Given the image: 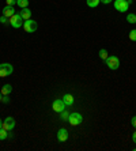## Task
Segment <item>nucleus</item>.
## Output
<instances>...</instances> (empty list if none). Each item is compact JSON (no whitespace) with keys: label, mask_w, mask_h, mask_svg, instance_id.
I'll return each mask as SVG.
<instances>
[{"label":"nucleus","mask_w":136,"mask_h":151,"mask_svg":"<svg viewBox=\"0 0 136 151\" xmlns=\"http://www.w3.org/2000/svg\"><path fill=\"white\" fill-rule=\"evenodd\" d=\"M14 72V67L10 63H1L0 64V78H6Z\"/></svg>","instance_id":"obj_1"},{"label":"nucleus","mask_w":136,"mask_h":151,"mask_svg":"<svg viewBox=\"0 0 136 151\" xmlns=\"http://www.w3.org/2000/svg\"><path fill=\"white\" fill-rule=\"evenodd\" d=\"M82 121H83V117H82V114H80V113H78V112L70 113L68 123H70L72 127H76V125H79V124H82Z\"/></svg>","instance_id":"obj_2"},{"label":"nucleus","mask_w":136,"mask_h":151,"mask_svg":"<svg viewBox=\"0 0 136 151\" xmlns=\"http://www.w3.org/2000/svg\"><path fill=\"white\" fill-rule=\"evenodd\" d=\"M22 27L24 29V32L26 33H34L37 29H38V25H37V22L33 21V19H27V21L23 22V26Z\"/></svg>","instance_id":"obj_3"},{"label":"nucleus","mask_w":136,"mask_h":151,"mask_svg":"<svg viewBox=\"0 0 136 151\" xmlns=\"http://www.w3.org/2000/svg\"><path fill=\"white\" fill-rule=\"evenodd\" d=\"M114 10L119 11V12H127L129 8V4L127 3V0H114Z\"/></svg>","instance_id":"obj_4"},{"label":"nucleus","mask_w":136,"mask_h":151,"mask_svg":"<svg viewBox=\"0 0 136 151\" xmlns=\"http://www.w3.org/2000/svg\"><path fill=\"white\" fill-rule=\"evenodd\" d=\"M23 19H22V17L19 14H14L12 17L10 18V25L12 26L14 29H19L23 26Z\"/></svg>","instance_id":"obj_5"},{"label":"nucleus","mask_w":136,"mask_h":151,"mask_svg":"<svg viewBox=\"0 0 136 151\" xmlns=\"http://www.w3.org/2000/svg\"><path fill=\"white\" fill-rule=\"evenodd\" d=\"M105 61H106L108 68H110V70H117L120 67V60H119V57H116V56H109Z\"/></svg>","instance_id":"obj_6"},{"label":"nucleus","mask_w":136,"mask_h":151,"mask_svg":"<svg viewBox=\"0 0 136 151\" xmlns=\"http://www.w3.org/2000/svg\"><path fill=\"white\" fill-rule=\"evenodd\" d=\"M65 108L67 106H65V104L63 102V99H55L53 104H52V109L55 110L56 113H61Z\"/></svg>","instance_id":"obj_7"},{"label":"nucleus","mask_w":136,"mask_h":151,"mask_svg":"<svg viewBox=\"0 0 136 151\" xmlns=\"http://www.w3.org/2000/svg\"><path fill=\"white\" fill-rule=\"evenodd\" d=\"M3 128L6 131H12L15 128V120H14V117H11V116H8L7 119L3 121Z\"/></svg>","instance_id":"obj_8"},{"label":"nucleus","mask_w":136,"mask_h":151,"mask_svg":"<svg viewBox=\"0 0 136 151\" xmlns=\"http://www.w3.org/2000/svg\"><path fill=\"white\" fill-rule=\"evenodd\" d=\"M57 139H59V142H67L68 140V131L65 128L59 129L57 131Z\"/></svg>","instance_id":"obj_9"},{"label":"nucleus","mask_w":136,"mask_h":151,"mask_svg":"<svg viewBox=\"0 0 136 151\" xmlns=\"http://www.w3.org/2000/svg\"><path fill=\"white\" fill-rule=\"evenodd\" d=\"M19 15L22 17V19H23V21H27V19H30V18H32V11L29 10L27 7H26V8H21Z\"/></svg>","instance_id":"obj_10"},{"label":"nucleus","mask_w":136,"mask_h":151,"mask_svg":"<svg viewBox=\"0 0 136 151\" xmlns=\"http://www.w3.org/2000/svg\"><path fill=\"white\" fill-rule=\"evenodd\" d=\"M15 14V10H14V6H6L3 8V15L7 18H11L12 15Z\"/></svg>","instance_id":"obj_11"},{"label":"nucleus","mask_w":136,"mask_h":151,"mask_svg":"<svg viewBox=\"0 0 136 151\" xmlns=\"http://www.w3.org/2000/svg\"><path fill=\"white\" fill-rule=\"evenodd\" d=\"M63 102L65 104V106H72L73 105V95L72 94H65L63 97Z\"/></svg>","instance_id":"obj_12"},{"label":"nucleus","mask_w":136,"mask_h":151,"mask_svg":"<svg viewBox=\"0 0 136 151\" xmlns=\"http://www.w3.org/2000/svg\"><path fill=\"white\" fill-rule=\"evenodd\" d=\"M0 91H1V94H3V95H10V93L12 91V86H11L10 83L4 84L3 87H1V90H0Z\"/></svg>","instance_id":"obj_13"},{"label":"nucleus","mask_w":136,"mask_h":151,"mask_svg":"<svg viewBox=\"0 0 136 151\" xmlns=\"http://www.w3.org/2000/svg\"><path fill=\"white\" fill-rule=\"evenodd\" d=\"M59 114H60V120H61V121H68V117H70V112H68L67 109H64L63 112L59 113Z\"/></svg>","instance_id":"obj_14"},{"label":"nucleus","mask_w":136,"mask_h":151,"mask_svg":"<svg viewBox=\"0 0 136 151\" xmlns=\"http://www.w3.org/2000/svg\"><path fill=\"white\" fill-rule=\"evenodd\" d=\"M86 3H87V6L90 8H95V7H98L99 6V0H86Z\"/></svg>","instance_id":"obj_15"},{"label":"nucleus","mask_w":136,"mask_h":151,"mask_svg":"<svg viewBox=\"0 0 136 151\" xmlns=\"http://www.w3.org/2000/svg\"><path fill=\"white\" fill-rule=\"evenodd\" d=\"M6 139H8V131L1 128L0 129V140H6Z\"/></svg>","instance_id":"obj_16"},{"label":"nucleus","mask_w":136,"mask_h":151,"mask_svg":"<svg viewBox=\"0 0 136 151\" xmlns=\"http://www.w3.org/2000/svg\"><path fill=\"white\" fill-rule=\"evenodd\" d=\"M127 22H128V23H136V15L135 14H128L127 15Z\"/></svg>","instance_id":"obj_17"},{"label":"nucleus","mask_w":136,"mask_h":151,"mask_svg":"<svg viewBox=\"0 0 136 151\" xmlns=\"http://www.w3.org/2000/svg\"><path fill=\"white\" fill-rule=\"evenodd\" d=\"M17 4L21 8H26L29 6V0H17Z\"/></svg>","instance_id":"obj_18"},{"label":"nucleus","mask_w":136,"mask_h":151,"mask_svg":"<svg viewBox=\"0 0 136 151\" xmlns=\"http://www.w3.org/2000/svg\"><path fill=\"white\" fill-rule=\"evenodd\" d=\"M98 55H99V57H101L102 60H106L109 57V53H108V50H106V49H101Z\"/></svg>","instance_id":"obj_19"},{"label":"nucleus","mask_w":136,"mask_h":151,"mask_svg":"<svg viewBox=\"0 0 136 151\" xmlns=\"http://www.w3.org/2000/svg\"><path fill=\"white\" fill-rule=\"evenodd\" d=\"M129 40H131V41H136V29H133V30L129 32Z\"/></svg>","instance_id":"obj_20"},{"label":"nucleus","mask_w":136,"mask_h":151,"mask_svg":"<svg viewBox=\"0 0 136 151\" xmlns=\"http://www.w3.org/2000/svg\"><path fill=\"white\" fill-rule=\"evenodd\" d=\"M0 22H1L3 25H7V23H10V18H7V17H4V15H1V17H0Z\"/></svg>","instance_id":"obj_21"},{"label":"nucleus","mask_w":136,"mask_h":151,"mask_svg":"<svg viewBox=\"0 0 136 151\" xmlns=\"http://www.w3.org/2000/svg\"><path fill=\"white\" fill-rule=\"evenodd\" d=\"M1 102H4V104H8V102H10V98H8V95H3V98H1Z\"/></svg>","instance_id":"obj_22"},{"label":"nucleus","mask_w":136,"mask_h":151,"mask_svg":"<svg viewBox=\"0 0 136 151\" xmlns=\"http://www.w3.org/2000/svg\"><path fill=\"white\" fill-rule=\"evenodd\" d=\"M6 3H7V6H14V4H17V0H6Z\"/></svg>","instance_id":"obj_23"},{"label":"nucleus","mask_w":136,"mask_h":151,"mask_svg":"<svg viewBox=\"0 0 136 151\" xmlns=\"http://www.w3.org/2000/svg\"><path fill=\"white\" fill-rule=\"evenodd\" d=\"M131 124H132L133 128H136V116L132 117V120H131Z\"/></svg>","instance_id":"obj_24"},{"label":"nucleus","mask_w":136,"mask_h":151,"mask_svg":"<svg viewBox=\"0 0 136 151\" xmlns=\"http://www.w3.org/2000/svg\"><path fill=\"white\" fill-rule=\"evenodd\" d=\"M101 3H104V4H110L112 3V0H99Z\"/></svg>","instance_id":"obj_25"},{"label":"nucleus","mask_w":136,"mask_h":151,"mask_svg":"<svg viewBox=\"0 0 136 151\" xmlns=\"http://www.w3.org/2000/svg\"><path fill=\"white\" fill-rule=\"evenodd\" d=\"M132 140H133V143H136V131L132 134Z\"/></svg>","instance_id":"obj_26"},{"label":"nucleus","mask_w":136,"mask_h":151,"mask_svg":"<svg viewBox=\"0 0 136 151\" xmlns=\"http://www.w3.org/2000/svg\"><path fill=\"white\" fill-rule=\"evenodd\" d=\"M1 128H3V120L0 119V129H1Z\"/></svg>","instance_id":"obj_27"},{"label":"nucleus","mask_w":136,"mask_h":151,"mask_svg":"<svg viewBox=\"0 0 136 151\" xmlns=\"http://www.w3.org/2000/svg\"><path fill=\"white\" fill-rule=\"evenodd\" d=\"M132 1H133V0H127V3H128L129 6H131V4H132Z\"/></svg>","instance_id":"obj_28"},{"label":"nucleus","mask_w":136,"mask_h":151,"mask_svg":"<svg viewBox=\"0 0 136 151\" xmlns=\"http://www.w3.org/2000/svg\"><path fill=\"white\" fill-rule=\"evenodd\" d=\"M1 98H3V94H1V91H0V102H1Z\"/></svg>","instance_id":"obj_29"}]
</instances>
